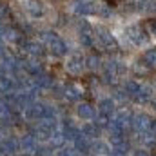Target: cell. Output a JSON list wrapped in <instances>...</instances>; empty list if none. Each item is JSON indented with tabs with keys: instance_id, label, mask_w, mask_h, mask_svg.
<instances>
[{
	"instance_id": "obj_21",
	"label": "cell",
	"mask_w": 156,
	"mask_h": 156,
	"mask_svg": "<svg viewBox=\"0 0 156 156\" xmlns=\"http://www.w3.org/2000/svg\"><path fill=\"white\" fill-rule=\"evenodd\" d=\"M62 131H64V136H66V140H69V142H75L78 136L82 134V133H80V127H76V125H75L71 120H67V122L64 123Z\"/></svg>"
},
{
	"instance_id": "obj_37",
	"label": "cell",
	"mask_w": 156,
	"mask_h": 156,
	"mask_svg": "<svg viewBox=\"0 0 156 156\" xmlns=\"http://www.w3.org/2000/svg\"><path fill=\"white\" fill-rule=\"evenodd\" d=\"M133 156H151V154H149L145 149H136V151L133 153Z\"/></svg>"
},
{
	"instance_id": "obj_24",
	"label": "cell",
	"mask_w": 156,
	"mask_h": 156,
	"mask_svg": "<svg viewBox=\"0 0 156 156\" xmlns=\"http://www.w3.org/2000/svg\"><path fill=\"white\" fill-rule=\"evenodd\" d=\"M115 122H116L118 125L125 131L127 127H131V120H133V115L129 113V111H125V109H120V111H116V116L113 118Z\"/></svg>"
},
{
	"instance_id": "obj_43",
	"label": "cell",
	"mask_w": 156,
	"mask_h": 156,
	"mask_svg": "<svg viewBox=\"0 0 156 156\" xmlns=\"http://www.w3.org/2000/svg\"><path fill=\"white\" fill-rule=\"evenodd\" d=\"M75 156H85V154H75Z\"/></svg>"
},
{
	"instance_id": "obj_35",
	"label": "cell",
	"mask_w": 156,
	"mask_h": 156,
	"mask_svg": "<svg viewBox=\"0 0 156 156\" xmlns=\"http://www.w3.org/2000/svg\"><path fill=\"white\" fill-rule=\"evenodd\" d=\"M56 156H75V153H73L71 149H64V147H62V149L56 153Z\"/></svg>"
},
{
	"instance_id": "obj_41",
	"label": "cell",
	"mask_w": 156,
	"mask_h": 156,
	"mask_svg": "<svg viewBox=\"0 0 156 156\" xmlns=\"http://www.w3.org/2000/svg\"><path fill=\"white\" fill-rule=\"evenodd\" d=\"M2 42H4V27L0 26V44H2Z\"/></svg>"
},
{
	"instance_id": "obj_40",
	"label": "cell",
	"mask_w": 156,
	"mask_h": 156,
	"mask_svg": "<svg viewBox=\"0 0 156 156\" xmlns=\"http://www.w3.org/2000/svg\"><path fill=\"white\" fill-rule=\"evenodd\" d=\"M105 2H107V5H109V7H115L120 0H105Z\"/></svg>"
},
{
	"instance_id": "obj_20",
	"label": "cell",
	"mask_w": 156,
	"mask_h": 156,
	"mask_svg": "<svg viewBox=\"0 0 156 156\" xmlns=\"http://www.w3.org/2000/svg\"><path fill=\"white\" fill-rule=\"evenodd\" d=\"M91 151L96 156H107L111 153V145H109V142H105L102 138H96L94 142H91Z\"/></svg>"
},
{
	"instance_id": "obj_3",
	"label": "cell",
	"mask_w": 156,
	"mask_h": 156,
	"mask_svg": "<svg viewBox=\"0 0 156 156\" xmlns=\"http://www.w3.org/2000/svg\"><path fill=\"white\" fill-rule=\"evenodd\" d=\"M102 71H104L105 82L116 83L118 78L125 73V67H123V64L118 62V60H109V62H104V64H102Z\"/></svg>"
},
{
	"instance_id": "obj_13",
	"label": "cell",
	"mask_w": 156,
	"mask_h": 156,
	"mask_svg": "<svg viewBox=\"0 0 156 156\" xmlns=\"http://www.w3.org/2000/svg\"><path fill=\"white\" fill-rule=\"evenodd\" d=\"M24 40V33L16 26H5L4 27V42L7 44H20Z\"/></svg>"
},
{
	"instance_id": "obj_4",
	"label": "cell",
	"mask_w": 156,
	"mask_h": 156,
	"mask_svg": "<svg viewBox=\"0 0 156 156\" xmlns=\"http://www.w3.org/2000/svg\"><path fill=\"white\" fill-rule=\"evenodd\" d=\"M125 35H127V38L131 40L134 45H138V47H142V45H145V44L149 42V35H147L145 27L140 26V24L127 26V27H125Z\"/></svg>"
},
{
	"instance_id": "obj_16",
	"label": "cell",
	"mask_w": 156,
	"mask_h": 156,
	"mask_svg": "<svg viewBox=\"0 0 156 156\" xmlns=\"http://www.w3.org/2000/svg\"><path fill=\"white\" fill-rule=\"evenodd\" d=\"M94 107L91 105V104H87V102H82V104H78L76 105V116L82 120V122H91L93 118H94Z\"/></svg>"
},
{
	"instance_id": "obj_7",
	"label": "cell",
	"mask_w": 156,
	"mask_h": 156,
	"mask_svg": "<svg viewBox=\"0 0 156 156\" xmlns=\"http://www.w3.org/2000/svg\"><path fill=\"white\" fill-rule=\"evenodd\" d=\"M20 151V142L15 136H4L0 142V153L5 156H15Z\"/></svg>"
},
{
	"instance_id": "obj_29",
	"label": "cell",
	"mask_w": 156,
	"mask_h": 156,
	"mask_svg": "<svg viewBox=\"0 0 156 156\" xmlns=\"http://www.w3.org/2000/svg\"><path fill=\"white\" fill-rule=\"evenodd\" d=\"M144 62H147L149 66H156V45L154 47H149L144 51V56H142Z\"/></svg>"
},
{
	"instance_id": "obj_26",
	"label": "cell",
	"mask_w": 156,
	"mask_h": 156,
	"mask_svg": "<svg viewBox=\"0 0 156 156\" xmlns=\"http://www.w3.org/2000/svg\"><path fill=\"white\" fill-rule=\"evenodd\" d=\"M133 71H134V75H138V76H145V75L151 73V66H149L147 62H144V60H136L134 66H133Z\"/></svg>"
},
{
	"instance_id": "obj_8",
	"label": "cell",
	"mask_w": 156,
	"mask_h": 156,
	"mask_svg": "<svg viewBox=\"0 0 156 156\" xmlns=\"http://www.w3.org/2000/svg\"><path fill=\"white\" fill-rule=\"evenodd\" d=\"M22 118L29 120V122H38L44 118V102H33L27 109L22 111Z\"/></svg>"
},
{
	"instance_id": "obj_10",
	"label": "cell",
	"mask_w": 156,
	"mask_h": 156,
	"mask_svg": "<svg viewBox=\"0 0 156 156\" xmlns=\"http://www.w3.org/2000/svg\"><path fill=\"white\" fill-rule=\"evenodd\" d=\"M24 5H26L27 15H29L33 20H38V18H42V16L45 15V5H44L42 0H26Z\"/></svg>"
},
{
	"instance_id": "obj_1",
	"label": "cell",
	"mask_w": 156,
	"mask_h": 156,
	"mask_svg": "<svg viewBox=\"0 0 156 156\" xmlns=\"http://www.w3.org/2000/svg\"><path fill=\"white\" fill-rule=\"evenodd\" d=\"M40 37V42L47 47V51L53 55V56H58V58H62V56H66L67 55V44H66V40L62 38L60 35H56L55 31H40L38 33Z\"/></svg>"
},
{
	"instance_id": "obj_36",
	"label": "cell",
	"mask_w": 156,
	"mask_h": 156,
	"mask_svg": "<svg viewBox=\"0 0 156 156\" xmlns=\"http://www.w3.org/2000/svg\"><path fill=\"white\" fill-rule=\"evenodd\" d=\"M4 76H9V71H7L5 64H4V62H0V78H4Z\"/></svg>"
},
{
	"instance_id": "obj_5",
	"label": "cell",
	"mask_w": 156,
	"mask_h": 156,
	"mask_svg": "<svg viewBox=\"0 0 156 156\" xmlns=\"http://www.w3.org/2000/svg\"><path fill=\"white\" fill-rule=\"evenodd\" d=\"M85 69V56L82 53H71L66 60V71L73 76L82 75V71Z\"/></svg>"
},
{
	"instance_id": "obj_33",
	"label": "cell",
	"mask_w": 156,
	"mask_h": 156,
	"mask_svg": "<svg viewBox=\"0 0 156 156\" xmlns=\"http://www.w3.org/2000/svg\"><path fill=\"white\" fill-rule=\"evenodd\" d=\"M125 98H129V96H127V93L123 91V87H122V89H115L113 100H125Z\"/></svg>"
},
{
	"instance_id": "obj_2",
	"label": "cell",
	"mask_w": 156,
	"mask_h": 156,
	"mask_svg": "<svg viewBox=\"0 0 156 156\" xmlns=\"http://www.w3.org/2000/svg\"><path fill=\"white\" fill-rule=\"evenodd\" d=\"M93 31H94V38L100 42V45L105 49V51H109V53H115L120 49V44H118V40L115 38V35L105 27V26H94L93 27Z\"/></svg>"
},
{
	"instance_id": "obj_12",
	"label": "cell",
	"mask_w": 156,
	"mask_h": 156,
	"mask_svg": "<svg viewBox=\"0 0 156 156\" xmlns=\"http://www.w3.org/2000/svg\"><path fill=\"white\" fill-rule=\"evenodd\" d=\"M73 11L80 16H91V15H96V5L91 0H78L73 5Z\"/></svg>"
},
{
	"instance_id": "obj_23",
	"label": "cell",
	"mask_w": 156,
	"mask_h": 156,
	"mask_svg": "<svg viewBox=\"0 0 156 156\" xmlns=\"http://www.w3.org/2000/svg\"><path fill=\"white\" fill-rule=\"evenodd\" d=\"M116 111V102L109 96V98H102L98 102V113H104V115H113Z\"/></svg>"
},
{
	"instance_id": "obj_39",
	"label": "cell",
	"mask_w": 156,
	"mask_h": 156,
	"mask_svg": "<svg viewBox=\"0 0 156 156\" xmlns=\"http://www.w3.org/2000/svg\"><path fill=\"white\" fill-rule=\"evenodd\" d=\"M149 131L156 136V118H154V120H151V129H149Z\"/></svg>"
},
{
	"instance_id": "obj_22",
	"label": "cell",
	"mask_w": 156,
	"mask_h": 156,
	"mask_svg": "<svg viewBox=\"0 0 156 156\" xmlns=\"http://www.w3.org/2000/svg\"><path fill=\"white\" fill-rule=\"evenodd\" d=\"M33 82H35V85L38 87V89H51L53 85H55V80L51 75H47V73H40L37 76H33Z\"/></svg>"
},
{
	"instance_id": "obj_34",
	"label": "cell",
	"mask_w": 156,
	"mask_h": 156,
	"mask_svg": "<svg viewBox=\"0 0 156 156\" xmlns=\"http://www.w3.org/2000/svg\"><path fill=\"white\" fill-rule=\"evenodd\" d=\"M145 9H147L149 13L156 15V0H154V2H151V0H149V2H147V5H145Z\"/></svg>"
},
{
	"instance_id": "obj_25",
	"label": "cell",
	"mask_w": 156,
	"mask_h": 156,
	"mask_svg": "<svg viewBox=\"0 0 156 156\" xmlns=\"http://www.w3.org/2000/svg\"><path fill=\"white\" fill-rule=\"evenodd\" d=\"M73 144H75V151H78V154H87V153L91 151V142H89V138H85V136H82V134L78 136Z\"/></svg>"
},
{
	"instance_id": "obj_28",
	"label": "cell",
	"mask_w": 156,
	"mask_h": 156,
	"mask_svg": "<svg viewBox=\"0 0 156 156\" xmlns=\"http://www.w3.org/2000/svg\"><path fill=\"white\" fill-rule=\"evenodd\" d=\"M93 122H94L100 129H107V125L111 123V116H109V115H104V113H96L94 118H93Z\"/></svg>"
},
{
	"instance_id": "obj_38",
	"label": "cell",
	"mask_w": 156,
	"mask_h": 156,
	"mask_svg": "<svg viewBox=\"0 0 156 156\" xmlns=\"http://www.w3.org/2000/svg\"><path fill=\"white\" fill-rule=\"evenodd\" d=\"M107 156H125V154H123L122 151H118V149H115V151L111 149V153H109V154H107Z\"/></svg>"
},
{
	"instance_id": "obj_11",
	"label": "cell",
	"mask_w": 156,
	"mask_h": 156,
	"mask_svg": "<svg viewBox=\"0 0 156 156\" xmlns=\"http://www.w3.org/2000/svg\"><path fill=\"white\" fill-rule=\"evenodd\" d=\"M20 153H24V154H27V156H33L35 154V151H37V147H38V142L35 140V136L33 134H24L20 140Z\"/></svg>"
},
{
	"instance_id": "obj_42",
	"label": "cell",
	"mask_w": 156,
	"mask_h": 156,
	"mask_svg": "<svg viewBox=\"0 0 156 156\" xmlns=\"http://www.w3.org/2000/svg\"><path fill=\"white\" fill-rule=\"evenodd\" d=\"M149 102H151V104H153V107H154V109H156V96H154V98H151V100H149Z\"/></svg>"
},
{
	"instance_id": "obj_31",
	"label": "cell",
	"mask_w": 156,
	"mask_h": 156,
	"mask_svg": "<svg viewBox=\"0 0 156 156\" xmlns=\"http://www.w3.org/2000/svg\"><path fill=\"white\" fill-rule=\"evenodd\" d=\"M33 156H53V149L49 147V145H40L38 144V147H37V151H35V154Z\"/></svg>"
},
{
	"instance_id": "obj_15",
	"label": "cell",
	"mask_w": 156,
	"mask_h": 156,
	"mask_svg": "<svg viewBox=\"0 0 156 156\" xmlns=\"http://www.w3.org/2000/svg\"><path fill=\"white\" fill-rule=\"evenodd\" d=\"M66 136H64V131H62V127H58V129H55L53 133H51V136H49V140H47V145L55 151V149H62L64 145H66Z\"/></svg>"
},
{
	"instance_id": "obj_19",
	"label": "cell",
	"mask_w": 156,
	"mask_h": 156,
	"mask_svg": "<svg viewBox=\"0 0 156 156\" xmlns=\"http://www.w3.org/2000/svg\"><path fill=\"white\" fill-rule=\"evenodd\" d=\"M16 91V82L13 76L0 78V96H9Z\"/></svg>"
},
{
	"instance_id": "obj_30",
	"label": "cell",
	"mask_w": 156,
	"mask_h": 156,
	"mask_svg": "<svg viewBox=\"0 0 156 156\" xmlns=\"http://www.w3.org/2000/svg\"><path fill=\"white\" fill-rule=\"evenodd\" d=\"M11 18V7L4 2H0V22H5Z\"/></svg>"
},
{
	"instance_id": "obj_17",
	"label": "cell",
	"mask_w": 156,
	"mask_h": 156,
	"mask_svg": "<svg viewBox=\"0 0 156 156\" xmlns=\"http://www.w3.org/2000/svg\"><path fill=\"white\" fill-rule=\"evenodd\" d=\"M82 87L75 83V82H71V83H67L66 87H64V91H62V94H64V98H67V100H71V102H78L80 100V96H82Z\"/></svg>"
},
{
	"instance_id": "obj_32",
	"label": "cell",
	"mask_w": 156,
	"mask_h": 156,
	"mask_svg": "<svg viewBox=\"0 0 156 156\" xmlns=\"http://www.w3.org/2000/svg\"><path fill=\"white\" fill-rule=\"evenodd\" d=\"M144 27H145L147 35H153V37H156V18H149V20H145Z\"/></svg>"
},
{
	"instance_id": "obj_6",
	"label": "cell",
	"mask_w": 156,
	"mask_h": 156,
	"mask_svg": "<svg viewBox=\"0 0 156 156\" xmlns=\"http://www.w3.org/2000/svg\"><path fill=\"white\" fill-rule=\"evenodd\" d=\"M20 45H22V49H24V53H27L29 56H33V58H40L44 53H45V45L38 42V40H31V38H24L20 42Z\"/></svg>"
},
{
	"instance_id": "obj_9",
	"label": "cell",
	"mask_w": 156,
	"mask_h": 156,
	"mask_svg": "<svg viewBox=\"0 0 156 156\" xmlns=\"http://www.w3.org/2000/svg\"><path fill=\"white\" fill-rule=\"evenodd\" d=\"M151 120H153V118L149 116V115H145V113L134 115L133 120H131V127H133L138 134H142V133H145V131L151 129Z\"/></svg>"
},
{
	"instance_id": "obj_27",
	"label": "cell",
	"mask_w": 156,
	"mask_h": 156,
	"mask_svg": "<svg viewBox=\"0 0 156 156\" xmlns=\"http://www.w3.org/2000/svg\"><path fill=\"white\" fill-rule=\"evenodd\" d=\"M85 67H89L91 71H96V69H100L102 67V58L98 56V55H89V56H85Z\"/></svg>"
},
{
	"instance_id": "obj_14",
	"label": "cell",
	"mask_w": 156,
	"mask_h": 156,
	"mask_svg": "<svg viewBox=\"0 0 156 156\" xmlns=\"http://www.w3.org/2000/svg\"><path fill=\"white\" fill-rule=\"evenodd\" d=\"M22 67H24V71H26L29 76H37V75H40V73L44 71L40 58H33V56H29L27 60H22Z\"/></svg>"
},
{
	"instance_id": "obj_18",
	"label": "cell",
	"mask_w": 156,
	"mask_h": 156,
	"mask_svg": "<svg viewBox=\"0 0 156 156\" xmlns=\"http://www.w3.org/2000/svg\"><path fill=\"white\" fill-rule=\"evenodd\" d=\"M80 133H82V136H85V138H93V140H96L98 136H100V133H102V129L94 123V122H85L82 127H80Z\"/></svg>"
}]
</instances>
